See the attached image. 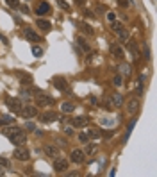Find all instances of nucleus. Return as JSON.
I'll use <instances>...</instances> for the list:
<instances>
[{"instance_id": "nucleus-1", "label": "nucleus", "mask_w": 157, "mask_h": 177, "mask_svg": "<svg viewBox=\"0 0 157 177\" xmlns=\"http://www.w3.org/2000/svg\"><path fill=\"white\" fill-rule=\"evenodd\" d=\"M5 136L9 138V141L13 145H23L27 141V134L20 127H9V129H5Z\"/></svg>"}, {"instance_id": "nucleus-2", "label": "nucleus", "mask_w": 157, "mask_h": 177, "mask_svg": "<svg viewBox=\"0 0 157 177\" xmlns=\"http://www.w3.org/2000/svg\"><path fill=\"white\" fill-rule=\"evenodd\" d=\"M84 159H86V152H84V150H80V149H75V150L70 154V161H71V163H75V165H82V163H84Z\"/></svg>"}, {"instance_id": "nucleus-3", "label": "nucleus", "mask_w": 157, "mask_h": 177, "mask_svg": "<svg viewBox=\"0 0 157 177\" xmlns=\"http://www.w3.org/2000/svg\"><path fill=\"white\" fill-rule=\"evenodd\" d=\"M13 156H14L16 159H20V161H27V159L30 158V154H29V150H27L25 147H21V145H16V149H14V152H13Z\"/></svg>"}, {"instance_id": "nucleus-4", "label": "nucleus", "mask_w": 157, "mask_h": 177, "mask_svg": "<svg viewBox=\"0 0 157 177\" xmlns=\"http://www.w3.org/2000/svg\"><path fill=\"white\" fill-rule=\"evenodd\" d=\"M113 30H114V32H118V36H120V41H129V32L123 29V25H122V23H118V21H113Z\"/></svg>"}, {"instance_id": "nucleus-5", "label": "nucleus", "mask_w": 157, "mask_h": 177, "mask_svg": "<svg viewBox=\"0 0 157 177\" xmlns=\"http://www.w3.org/2000/svg\"><path fill=\"white\" fill-rule=\"evenodd\" d=\"M20 115H21L23 118H34V116L38 115V109H36V106H30V104H27V106H21V111H20Z\"/></svg>"}, {"instance_id": "nucleus-6", "label": "nucleus", "mask_w": 157, "mask_h": 177, "mask_svg": "<svg viewBox=\"0 0 157 177\" xmlns=\"http://www.w3.org/2000/svg\"><path fill=\"white\" fill-rule=\"evenodd\" d=\"M36 14H39V16H48V14H52V9H50L48 2H39L38 7H36Z\"/></svg>"}, {"instance_id": "nucleus-7", "label": "nucleus", "mask_w": 157, "mask_h": 177, "mask_svg": "<svg viewBox=\"0 0 157 177\" xmlns=\"http://www.w3.org/2000/svg\"><path fill=\"white\" fill-rule=\"evenodd\" d=\"M139 106H141L139 98H138V97H134V98H130V100L127 102V111H129L130 115H136V113L139 111Z\"/></svg>"}, {"instance_id": "nucleus-8", "label": "nucleus", "mask_w": 157, "mask_h": 177, "mask_svg": "<svg viewBox=\"0 0 157 177\" xmlns=\"http://www.w3.org/2000/svg\"><path fill=\"white\" fill-rule=\"evenodd\" d=\"M66 168H68V161H66L64 158L57 156L55 161H54V170H55V172H64Z\"/></svg>"}, {"instance_id": "nucleus-9", "label": "nucleus", "mask_w": 157, "mask_h": 177, "mask_svg": "<svg viewBox=\"0 0 157 177\" xmlns=\"http://www.w3.org/2000/svg\"><path fill=\"white\" fill-rule=\"evenodd\" d=\"M5 102H7L11 113H18V115H20V111H21V102H20L18 98H7Z\"/></svg>"}, {"instance_id": "nucleus-10", "label": "nucleus", "mask_w": 157, "mask_h": 177, "mask_svg": "<svg viewBox=\"0 0 157 177\" xmlns=\"http://www.w3.org/2000/svg\"><path fill=\"white\" fill-rule=\"evenodd\" d=\"M88 122H89L88 116H75V118H71V125L73 127H84V125H88Z\"/></svg>"}, {"instance_id": "nucleus-11", "label": "nucleus", "mask_w": 157, "mask_h": 177, "mask_svg": "<svg viewBox=\"0 0 157 177\" xmlns=\"http://www.w3.org/2000/svg\"><path fill=\"white\" fill-rule=\"evenodd\" d=\"M25 38L29 39V41H34V43H38V41H41V36L39 34H36L34 30H30V29H25Z\"/></svg>"}, {"instance_id": "nucleus-12", "label": "nucleus", "mask_w": 157, "mask_h": 177, "mask_svg": "<svg viewBox=\"0 0 157 177\" xmlns=\"http://www.w3.org/2000/svg\"><path fill=\"white\" fill-rule=\"evenodd\" d=\"M57 118H59V113H45V115H41V122H43V124L55 122Z\"/></svg>"}, {"instance_id": "nucleus-13", "label": "nucleus", "mask_w": 157, "mask_h": 177, "mask_svg": "<svg viewBox=\"0 0 157 177\" xmlns=\"http://www.w3.org/2000/svg\"><path fill=\"white\" fill-rule=\"evenodd\" d=\"M45 154L50 156V158H57V156H61V154H59V149L54 147V145H45Z\"/></svg>"}, {"instance_id": "nucleus-14", "label": "nucleus", "mask_w": 157, "mask_h": 177, "mask_svg": "<svg viewBox=\"0 0 157 177\" xmlns=\"http://www.w3.org/2000/svg\"><path fill=\"white\" fill-rule=\"evenodd\" d=\"M54 86H55L57 90H61V91H66V90H68L66 81H64L63 77H55V79H54Z\"/></svg>"}, {"instance_id": "nucleus-15", "label": "nucleus", "mask_w": 157, "mask_h": 177, "mask_svg": "<svg viewBox=\"0 0 157 177\" xmlns=\"http://www.w3.org/2000/svg\"><path fill=\"white\" fill-rule=\"evenodd\" d=\"M111 54H113L114 57H118V59H122V57H123V50H122V47H120V45H116V43H113V45H111Z\"/></svg>"}, {"instance_id": "nucleus-16", "label": "nucleus", "mask_w": 157, "mask_h": 177, "mask_svg": "<svg viewBox=\"0 0 157 177\" xmlns=\"http://www.w3.org/2000/svg\"><path fill=\"white\" fill-rule=\"evenodd\" d=\"M38 104H39V106H52V104H54V98L43 97L41 93H38Z\"/></svg>"}, {"instance_id": "nucleus-17", "label": "nucleus", "mask_w": 157, "mask_h": 177, "mask_svg": "<svg viewBox=\"0 0 157 177\" xmlns=\"http://www.w3.org/2000/svg\"><path fill=\"white\" fill-rule=\"evenodd\" d=\"M38 27H39L43 32H50V30H52V23L46 21V20H38Z\"/></svg>"}, {"instance_id": "nucleus-18", "label": "nucleus", "mask_w": 157, "mask_h": 177, "mask_svg": "<svg viewBox=\"0 0 157 177\" xmlns=\"http://www.w3.org/2000/svg\"><path fill=\"white\" fill-rule=\"evenodd\" d=\"M143 86H145V75H139L138 77V88H136L138 95H143Z\"/></svg>"}, {"instance_id": "nucleus-19", "label": "nucleus", "mask_w": 157, "mask_h": 177, "mask_svg": "<svg viewBox=\"0 0 157 177\" xmlns=\"http://www.w3.org/2000/svg\"><path fill=\"white\" fill-rule=\"evenodd\" d=\"M111 102H113V106L120 107V106L123 104V97H122V95H113V97H111Z\"/></svg>"}, {"instance_id": "nucleus-20", "label": "nucleus", "mask_w": 157, "mask_h": 177, "mask_svg": "<svg viewBox=\"0 0 157 177\" xmlns=\"http://www.w3.org/2000/svg\"><path fill=\"white\" fill-rule=\"evenodd\" d=\"M77 43L82 47V50H84V52H89V45H88V41H86L82 36H79V38H77Z\"/></svg>"}, {"instance_id": "nucleus-21", "label": "nucleus", "mask_w": 157, "mask_h": 177, "mask_svg": "<svg viewBox=\"0 0 157 177\" xmlns=\"http://www.w3.org/2000/svg\"><path fill=\"white\" fill-rule=\"evenodd\" d=\"M73 109H75V106H73L71 102H64V104L61 106V111H63V113H71Z\"/></svg>"}, {"instance_id": "nucleus-22", "label": "nucleus", "mask_w": 157, "mask_h": 177, "mask_svg": "<svg viewBox=\"0 0 157 177\" xmlns=\"http://www.w3.org/2000/svg\"><path fill=\"white\" fill-rule=\"evenodd\" d=\"M86 134H88V138H89V140H95V138H98V136H100V131H98V129H89Z\"/></svg>"}, {"instance_id": "nucleus-23", "label": "nucleus", "mask_w": 157, "mask_h": 177, "mask_svg": "<svg viewBox=\"0 0 157 177\" xmlns=\"http://www.w3.org/2000/svg\"><path fill=\"white\" fill-rule=\"evenodd\" d=\"M9 124H14V118L13 116H2L0 118V125H9Z\"/></svg>"}, {"instance_id": "nucleus-24", "label": "nucleus", "mask_w": 157, "mask_h": 177, "mask_svg": "<svg viewBox=\"0 0 157 177\" xmlns=\"http://www.w3.org/2000/svg\"><path fill=\"white\" fill-rule=\"evenodd\" d=\"M120 70H122V73H123V75H130V72H132L130 64H125V63H123V64L120 66Z\"/></svg>"}, {"instance_id": "nucleus-25", "label": "nucleus", "mask_w": 157, "mask_h": 177, "mask_svg": "<svg viewBox=\"0 0 157 177\" xmlns=\"http://www.w3.org/2000/svg\"><path fill=\"white\" fill-rule=\"evenodd\" d=\"M32 54H34L36 57H41V56H43V48L38 47V45H34V47H32Z\"/></svg>"}, {"instance_id": "nucleus-26", "label": "nucleus", "mask_w": 157, "mask_h": 177, "mask_svg": "<svg viewBox=\"0 0 157 177\" xmlns=\"http://www.w3.org/2000/svg\"><path fill=\"white\" fill-rule=\"evenodd\" d=\"M129 50H132L134 59H139V52H138V48H136V45H134V43H129Z\"/></svg>"}, {"instance_id": "nucleus-27", "label": "nucleus", "mask_w": 157, "mask_h": 177, "mask_svg": "<svg viewBox=\"0 0 157 177\" xmlns=\"http://www.w3.org/2000/svg\"><path fill=\"white\" fill-rule=\"evenodd\" d=\"M79 27H80L84 32H88V34H93V29H91L89 25H86V23H79Z\"/></svg>"}, {"instance_id": "nucleus-28", "label": "nucleus", "mask_w": 157, "mask_h": 177, "mask_svg": "<svg viewBox=\"0 0 157 177\" xmlns=\"http://www.w3.org/2000/svg\"><path fill=\"white\" fill-rule=\"evenodd\" d=\"M79 140H80L82 143H88V141H89V138H88L86 133H80V134H79Z\"/></svg>"}, {"instance_id": "nucleus-29", "label": "nucleus", "mask_w": 157, "mask_h": 177, "mask_svg": "<svg viewBox=\"0 0 157 177\" xmlns=\"http://www.w3.org/2000/svg\"><path fill=\"white\" fill-rule=\"evenodd\" d=\"M113 84H114V86H122V77H120V75H116V77L113 79Z\"/></svg>"}, {"instance_id": "nucleus-30", "label": "nucleus", "mask_w": 157, "mask_h": 177, "mask_svg": "<svg viewBox=\"0 0 157 177\" xmlns=\"http://www.w3.org/2000/svg\"><path fill=\"white\" fill-rule=\"evenodd\" d=\"M5 2H7V4H9L11 7H14V9H16V7L20 5V2H18V0H5Z\"/></svg>"}, {"instance_id": "nucleus-31", "label": "nucleus", "mask_w": 157, "mask_h": 177, "mask_svg": "<svg viewBox=\"0 0 157 177\" xmlns=\"http://www.w3.org/2000/svg\"><path fill=\"white\" fill-rule=\"evenodd\" d=\"M25 129H27V131H34V129H36V125H34L32 122H27V124H25Z\"/></svg>"}, {"instance_id": "nucleus-32", "label": "nucleus", "mask_w": 157, "mask_h": 177, "mask_svg": "<svg viewBox=\"0 0 157 177\" xmlns=\"http://www.w3.org/2000/svg\"><path fill=\"white\" fill-rule=\"evenodd\" d=\"M57 4H59V5H61L63 9H70V5H68V4H66L64 0H57Z\"/></svg>"}, {"instance_id": "nucleus-33", "label": "nucleus", "mask_w": 157, "mask_h": 177, "mask_svg": "<svg viewBox=\"0 0 157 177\" xmlns=\"http://www.w3.org/2000/svg\"><path fill=\"white\" fill-rule=\"evenodd\" d=\"M118 4H120L122 7H129V4H130V2H129V0H118Z\"/></svg>"}, {"instance_id": "nucleus-34", "label": "nucleus", "mask_w": 157, "mask_h": 177, "mask_svg": "<svg viewBox=\"0 0 157 177\" xmlns=\"http://www.w3.org/2000/svg\"><path fill=\"white\" fill-rule=\"evenodd\" d=\"M18 7H20V9H21V11H23V13H25V14H27V13H29V7H27V5H18Z\"/></svg>"}, {"instance_id": "nucleus-35", "label": "nucleus", "mask_w": 157, "mask_h": 177, "mask_svg": "<svg viewBox=\"0 0 157 177\" xmlns=\"http://www.w3.org/2000/svg\"><path fill=\"white\" fill-rule=\"evenodd\" d=\"M0 165H4V167H7V165H9V161H7V159H4V158H0Z\"/></svg>"}, {"instance_id": "nucleus-36", "label": "nucleus", "mask_w": 157, "mask_h": 177, "mask_svg": "<svg viewBox=\"0 0 157 177\" xmlns=\"http://www.w3.org/2000/svg\"><path fill=\"white\" fill-rule=\"evenodd\" d=\"M107 18H109L111 21H114V13H107Z\"/></svg>"}, {"instance_id": "nucleus-37", "label": "nucleus", "mask_w": 157, "mask_h": 177, "mask_svg": "<svg viewBox=\"0 0 157 177\" xmlns=\"http://www.w3.org/2000/svg\"><path fill=\"white\" fill-rule=\"evenodd\" d=\"M0 38H2V43H4V45H7V43H9V41H7V38H5V36H2V34H0Z\"/></svg>"}, {"instance_id": "nucleus-38", "label": "nucleus", "mask_w": 157, "mask_h": 177, "mask_svg": "<svg viewBox=\"0 0 157 177\" xmlns=\"http://www.w3.org/2000/svg\"><path fill=\"white\" fill-rule=\"evenodd\" d=\"M75 2H77L79 5H82V4H84V0H75Z\"/></svg>"}, {"instance_id": "nucleus-39", "label": "nucleus", "mask_w": 157, "mask_h": 177, "mask_svg": "<svg viewBox=\"0 0 157 177\" xmlns=\"http://www.w3.org/2000/svg\"><path fill=\"white\" fill-rule=\"evenodd\" d=\"M2 174H4V170H2V167H0V176H2Z\"/></svg>"}]
</instances>
